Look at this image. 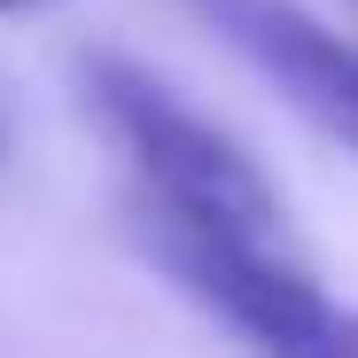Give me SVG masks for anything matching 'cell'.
I'll use <instances>...</instances> for the list:
<instances>
[{
    "instance_id": "1",
    "label": "cell",
    "mask_w": 358,
    "mask_h": 358,
    "mask_svg": "<svg viewBox=\"0 0 358 358\" xmlns=\"http://www.w3.org/2000/svg\"><path fill=\"white\" fill-rule=\"evenodd\" d=\"M78 101L133 164L141 234H210V242H280V195L242 141H226L133 55H78Z\"/></svg>"
},
{
    "instance_id": "2",
    "label": "cell",
    "mask_w": 358,
    "mask_h": 358,
    "mask_svg": "<svg viewBox=\"0 0 358 358\" xmlns=\"http://www.w3.org/2000/svg\"><path fill=\"white\" fill-rule=\"evenodd\" d=\"M141 242L257 358H358V312H343L280 242H210V234H141Z\"/></svg>"
},
{
    "instance_id": "3",
    "label": "cell",
    "mask_w": 358,
    "mask_h": 358,
    "mask_svg": "<svg viewBox=\"0 0 358 358\" xmlns=\"http://www.w3.org/2000/svg\"><path fill=\"white\" fill-rule=\"evenodd\" d=\"M187 16H203L257 78H273L296 109L327 125L335 141L358 148V47L304 16L296 0H187Z\"/></svg>"
},
{
    "instance_id": "4",
    "label": "cell",
    "mask_w": 358,
    "mask_h": 358,
    "mask_svg": "<svg viewBox=\"0 0 358 358\" xmlns=\"http://www.w3.org/2000/svg\"><path fill=\"white\" fill-rule=\"evenodd\" d=\"M24 8H47V0H0V16H24Z\"/></svg>"
},
{
    "instance_id": "5",
    "label": "cell",
    "mask_w": 358,
    "mask_h": 358,
    "mask_svg": "<svg viewBox=\"0 0 358 358\" xmlns=\"http://www.w3.org/2000/svg\"><path fill=\"white\" fill-rule=\"evenodd\" d=\"M350 8H358V0H350Z\"/></svg>"
}]
</instances>
